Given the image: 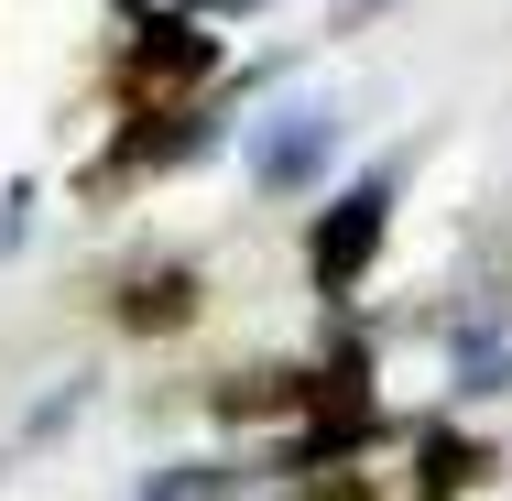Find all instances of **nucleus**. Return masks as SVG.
Instances as JSON below:
<instances>
[{
	"mask_svg": "<svg viewBox=\"0 0 512 501\" xmlns=\"http://www.w3.org/2000/svg\"><path fill=\"white\" fill-rule=\"evenodd\" d=\"M393 197H404V164H371V175H360L338 207H316V229H306V284H316V295H349V284L382 262Z\"/></svg>",
	"mask_w": 512,
	"mask_h": 501,
	"instance_id": "1",
	"label": "nucleus"
},
{
	"mask_svg": "<svg viewBox=\"0 0 512 501\" xmlns=\"http://www.w3.org/2000/svg\"><path fill=\"white\" fill-rule=\"evenodd\" d=\"M327 164H338V109L327 99H295V109H273L251 131V186L262 197H306Z\"/></svg>",
	"mask_w": 512,
	"mask_h": 501,
	"instance_id": "2",
	"label": "nucleus"
},
{
	"mask_svg": "<svg viewBox=\"0 0 512 501\" xmlns=\"http://www.w3.org/2000/svg\"><path fill=\"white\" fill-rule=\"evenodd\" d=\"M218 66V44H207L197 11H175V22H142V55H131V77L142 88H186V77H207Z\"/></svg>",
	"mask_w": 512,
	"mask_h": 501,
	"instance_id": "3",
	"label": "nucleus"
},
{
	"mask_svg": "<svg viewBox=\"0 0 512 501\" xmlns=\"http://www.w3.org/2000/svg\"><path fill=\"white\" fill-rule=\"evenodd\" d=\"M447 371H458V393H469V403L512 393V327H491V316H469V327L447 338Z\"/></svg>",
	"mask_w": 512,
	"mask_h": 501,
	"instance_id": "4",
	"label": "nucleus"
},
{
	"mask_svg": "<svg viewBox=\"0 0 512 501\" xmlns=\"http://www.w3.org/2000/svg\"><path fill=\"white\" fill-rule=\"evenodd\" d=\"M480 469H491V458H480L469 436H425V447H414V501H458Z\"/></svg>",
	"mask_w": 512,
	"mask_h": 501,
	"instance_id": "5",
	"label": "nucleus"
},
{
	"mask_svg": "<svg viewBox=\"0 0 512 501\" xmlns=\"http://www.w3.org/2000/svg\"><path fill=\"white\" fill-rule=\"evenodd\" d=\"M120 316H131V327H186V316H197V273H142Z\"/></svg>",
	"mask_w": 512,
	"mask_h": 501,
	"instance_id": "6",
	"label": "nucleus"
},
{
	"mask_svg": "<svg viewBox=\"0 0 512 501\" xmlns=\"http://www.w3.org/2000/svg\"><path fill=\"white\" fill-rule=\"evenodd\" d=\"M33 240V186H0V262Z\"/></svg>",
	"mask_w": 512,
	"mask_h": 501,
	"instance_id": "7",
	"label": "nucleus"
},
{
	"mask_svg": "<svg viewBox=\"0 0 512 501\" xmlns=\"http://www.w3.org/2000/svg\"><path fill=\"white\" fill-rule=\"evenodd\" d=\"M382 11H404V0H327V22H338V33H360V22H382Z\"/></svg>",
	"mask_w": 512,
	"mask_h": 501,
	"instance_id": "8",
	"label": "nucleus"
},
{
	"mask_svg": "<svg viewBox=\"0 0 512 501\" xmlns=\"http://www.w3.org/2000/svg\"><path fill=\"white\" fill-rule=\"evenodd\" d=\"M109 11H131V22H175V11H197V0H109Z\"/></svg>",
	"mask_w": 512,
	"mask_h": 501,
	"instance_id": "9",
	"label": "nucleus"
}]
</instances>
